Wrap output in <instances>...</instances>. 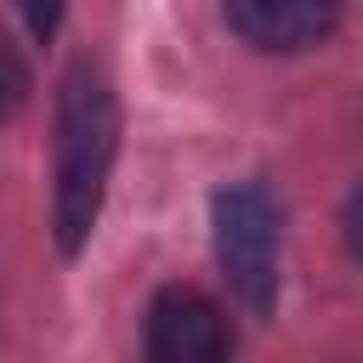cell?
<instances>
[{
  "label": "cell",
  "instance_id": "6da1fadb",
  "mask_svg": "<svg viewBox=\"0 0 363 363\" xmlns=\"http://www.w3.org/2000/svg\"><path fill=\"white\" fill-rule=\"evenodd\" d=\"M113 159H119V102L108 74L91 57H79L57 85V147H51V164H57L51 227L62 255H79L85 238L96 233Z\"/></svg>",
  "mask_w": 363,
  "mask_h": 363
},
{
  "label": "cell",
  "instance_id": "7a4b0ae2",
  "mask_svg": "<svg viewBox=\"0 0 363 363\" xmlns=\"http://www.w3.org/2000/svg\"><path fill=\"white\" fill-rule=\"evenodd\" d=\"M210 238L216 267L244 312L267 318L278 306V267H284V210L267 182H227L210 199Z\"/></svg>",
  "mask_w": 363,
  "mask_h": 363
},
{
  "label": "cell",
  "instance_id": "3957f363",
  "mask_svg": "<svg viewBox=\"0 0 363 363\" xmlns=\"http://www.w3.org/2000/svg\"><path fill=\"white\" fill-rule=\"evenodd\" d=\"M147 363H233L227 312L193 284H164L147 306Z\"/></svg>",
  "mask_w": 363,
  "mask_h": 363
},
{
  "label": "cell",
  "instance_id": "277c9868",
  "mask_svg": "<svg viewBox=\"0 0 363 363\" xmlns=\"http://www.w3.org/2000/svg\"><path fill=\"white\" fill-rule=\"evenodd\" d=\"M221 6L233 34L255 51H306L340 17V0H221Z\"/></svg>",
  "mask_w": 363,
  "mask_h": 363
},
{
  "label": "cell",
  "instance_id": "5b68a950",
  "mask_svg": "<svg viewBox=\"0 0 363 363\" xmlns=\"http://www.w3.org/2000/svg\"><path fill=\"white\" fill-rule=\"evenodd\" d=\"M62 6H68V0H17V11H23V23H28L34 40H51V34H57Z\"/></svg>",
  "mask_w": 363,
  "mask_h": 363
},
{
  "label": "cell",
  "instance_id": "8992f818",
  "mask_svg": "<svg viewBox=\"0 0 363 363\" xmlns=\"http://www.w3.org/2000/svg\"><path fill=\"white\" fill-rule=\"evenodd\" d=\"M340 233H346V250L363 261V187L346 199V216H340Z\"/></svg>",
  "mask_w": 363,
  "mask_h": 363
},
{
  "label": "cell",
  "instance_id": "52a82bcc",
  "mask_svg": "<svg viewBox=\"0 0 363 363\" xmlns=\"http://www.w3.org/2000/svg\"><path fill=\"white\" fill-rule=\"evenodd\" d=\"M23 85H28V79H23V68H17V57H11L6 45H0V113H6V108H11L17 96H23Z\"/></svg>",
  "mask_w": 363,
  "mask_h": 363
}]
</instances>
